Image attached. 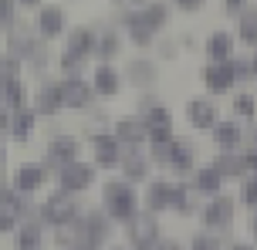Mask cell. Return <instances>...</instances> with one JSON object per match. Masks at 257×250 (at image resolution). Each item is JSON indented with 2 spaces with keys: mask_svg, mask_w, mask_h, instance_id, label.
Segmentation results:
<instances>
[{
  "mask_svg": "<svg viewBox=\"0 0 257 250\" xmlns=\"http://www.w3.org/2000/svg\"><path fill=\"white\" fill-rule=\"evenodd\" d=\"M102 210L115 220L118 226H125L136 213L142 210V196H139V186L122 179V176H112L102 183Z\"/></svg>",
  "mask_w": 257,
  "mask_h": 250,
  "instance_id": "6da1fadb",
  "label": "cell"
},
{
  "mask_svg": "<svg viewBox=\"0 0 257 250\" xmlns=\"http://www.w3.org/2000/svg\"><path fill=\"white\" fill-rule=\"evenodd\" d=\"M75 243L78 247H102L105 240H112L115 233V220L98 206V210H81L75 216Z\"/></svg>",
  "mask_w": 257,
  "mask_h": 250,
  "instance_id": "7a4b0ae2",
  "label": "cell"
},
{
  "mask_svg": "<svg viewBox=\"0 0 257 250\" xmlns=\"http://www.w3.org/2000/svg\"><path fill=\"white\" fill-rule=\"evenodd\" d=\"M54 186H61L64 193H75V196H81L85 189H91V186L98 183V166L91 162V159H68V162H61L58 169H54Z\"/></svg>",
  "mask_w": 257,
  "mask_h": 250,
  "instance_id": "3957f363",
  "label": "cell"
},
{
  "mask_svg": "<svg viewBox=\"0 0 257 250\" xmlns=\"http://www.w3.org/2000/svg\"><path fill=\"white\" fill-rule=\"evenodd\" d=\"M81 213V203H78L75 193H64L61 186L58 189H51L48 196L38 203V216H41V223L44 226H68V223H75V216Z\"/></svg>",
  "mask_w": 257,
  "mask_h": 250,
  "instance_id": "277c9868",
  "label": "cell"
},
{
  "mask_svg": "<svg viewBox=\"0 0 257 250\" xmlns=\"http://www.w3.org/2000/svg\"><path fill=\"white\" fill-rule=\"evenodd\" d=\"M200 213H203V226H206V230H213V233H220V237H227V230H230L233 220H237V199L227 196V193L206 196L203 206H200Z\"/></svg>",
  "mask_w": 257,
  "mask_h": 250,
  "instance_id": "5b68a950",
  "label": "cell"
},
{
  "mask_svg": "<svg viewBox=\"0 0 257 250\" xmlns=\"http://www.w3.org/2000/svg\"><path fill=\"white\" fill-rule=\"evenodd\" d=\"M85 145H88L91 162H95L98 169H115L118 159H122V142L115 139L112 129H91L88 135H85Z\"/></svg>",
  "mask_w": 257,
  "mask_h": 250,
  "instance_id": "8992f818",
  "label": "cell"
},
{
  "mask_svg": "<svg viewBox=\"0 0 257 250\" xmlns=\"http://www.w3.org/2000/svg\"><path fill=\"white\" fill-rule=\"evenodd\" d=\"M58 92H61V108H71V112H85V108H91L98 102L88 75H64V78H58Z\"/></svg>",
  "mask_w": 257,
  "mask_h": 250,
  "instance_id": "52a82bcc",
  "label": "cell"
},
{
  "mask_svg": "<svg viewBox=\"0 0 257 250\" xmlns=\"http://www.w3.org/2000/svg\"><path fill=\"white\" fill-rule=\"evenodd\" d=\"M163 237V226H159V213L139 210L132 220L125 223V240L128 247H156Z\"/></svg>",
  "mask_w": 257,
  "mask_h": 250,
  "instance_id": "ba28073f",
  "label": "cell"
},
{
  "mask_svg": "<svg viewBox=\"0 0 257 250\" xmlns=\"http://www.w3.org/2000/svg\"><path fill=\"white\" fill-rule=\"evenodd\" d=\"M85 152V139H78L71 132H51L48 139V156H44V166H48V176H54V169L68 162V159H78Z\"/></svg>",
  "mask_w": 257,
  "mask_h": 250,
  "instance_id": "9c48e42d",
  "label": "cell"
},
{
  "mask_svg": "<svg viewBox=\"0 0 257 250\" xmlns=\"http://www.w3.org/2000/svg\"><path fill=\"white\" fill-rule=\"evenodd\" d=\"M34 31L41 41H58L68 31V11L64 4H41L34 11Z\"/></svg>",
  "mask_w": 257,
  "mask_h": 250,
  "instance_id": "30bf717a",
  "label": "cell"
},
{
  "mask_svg": "<svg viewBox=\"0 0 257 250\" xmlns=\"http://www.w3.org/2000/svg\"><path fill=\"white\" fill-rule=\"evenodd\" d=\"M203 88H206V95H213V98H223V95L237 92V75H233L230 61H206Z\"/></svg>",
  "mask_w": 257,
  "mask_h": 250,
  "instance_id": "8fae6325",
  "label": "cell"
},
{
  "mask_svg": "<svg viewBox=\"0 0 257 250\" xmlns=\"http://www.w3.org/2000/svg\"><path fill=\"white\" fill-rule=\"evenodd\" d=\"M115 169H118L122 179L142 186L149 176H153V159H149V152H146V145H142V149H122V159H118Z\"/></svg>",
  "mask_w": 257,
  "mask_h": 250,
  "instance_id": "7c38bea8",
  "label": "cell"
},
{
  "mask_svg": "<svg viewBox=\"0 0 257 250\" xmlns=\"http://www.w3.org/2000/svg\"><path fill=\"white\" fill-rule=\"evenodd\" d=\"M220 119V105L213 95H203V98H190L186 102V125L193 132H210Z\"/></svg>",
  "mask_w": 257,
  "mask_h": 250,
  "instance_id": "4fadbf2b",
  "label": "cell"
},
{
  "mask_svg": "<svg viewBox=\"0 0 257 250\" xmlns=\"http://www.w3.org/2000/svg\"><path fill=\"white\" fill-rule=\"evenodd\" d=\"M91 88L98 98H115L122 88H125V78H122V71H118L115 61H98V65L91 68Z\"/></svg>",
  "mask_w": 257,
  "mask_h": 250,
  "instance_id": "5bb4252c",
  "label": "cell"
},
{
  "mask_svg": "<svg viewBox=\"0 0 257 250\" xmlns=\"http://www.w3.org/2000/svg\"><path fill=\"white\" fill-rule=\"evenodd\" d=\"M196 162H200V149H196V142L186 139V135H176L163 169H169L173 176H190V169L196 166Z\"/></svg>",
  "mask_w": 257,
  "mask_h": 250,
  "instance_id": "9a60e30c",
  "label": "cell"
},
{
  "mask_svg": "<svg viewBox=\"0 0 257 250\" xmlns=\"http://www.w3.org/2000/svg\"><path fill=\"white\" fill-rule=\"evenodd\" d=\"M31 105H34V112H38L41 119H54V115H61V92H58V78H51V75H41L38 81V92H34V98H31Z\"/></svg>",
  "mask_w": 257,
  "mask_h": 250,
  "instance_id": "2e32d148",
  "label": "cell"
},
{
  "mask_svg": "<svg viewBox=\"0 0 257 250\" xmlns=\"http://www.w3.org/2000/svg\"><path fill=\"white\" fill-rule=\"evenodd\" d=\"M48 179H51V176H48V166H44V162H21L11 176V186L17 193L34 196L41 186H48Z\"/></svg>",
  "mask_w": 257,
  "mask_h": 250,
  "instance_id": "e0dca14e",
  "label": "cell"
},
{
  "mask_svg": "<svg viewBox=\"0 0 257 250\" xmlns=\"http://www.w3.org/2000/svg\"><path fill=\"white\" fill-rule=\"evenodd\" d=\"M122 78L128 85H136V88H156V81H159V61L149 58V54H139V58H132L122 68Z\"/></svg>",
  "mask_w": 257,
  "mask_h": 250,
  "instance_id": "ac0fdd59",
  "label": "cell"
},
{
  "mask_svg": "<svg viewBox=\"0 0 257 250\" xmlns=\"http://www.w3.org/2000/svg\"><path fill=\"white\" fill-rule=\"evenodd\" d=\"M146 189H142V210L149 213H169V206H173V179H146Z\"/></svg>",
  "mask_w": 257,
  "mask_h": 250,
  "instance_id": "d6986e66",
  "label": "cell"
},
{
  "mask_svg": "<svg viewBox=\"0 0 257 250\" xmlns=\"http://www.w3.org/2000/svg\"><path fill=\"white\" fill-rule=\"evenodd\" d=\"M210 139L217 145V152H223V149H240V145L247 142V129H244L240 119H223V115H220L217 125L210 129Z\"/></svg>",
  "mask_w": 257,
  "mask_h": 250,
  "instance_id": "ffe728a7",
  "label": "cell"
},
{
  "mask_svg": "<svg viewBox=\"0 0 257 250\" xmlns=\"http://www.w3.org/2000/svg\"><path fill=\"white\" fill-rule=\"evenodd\" d=\"M186 183H190L193 189H196V193L206 199V196H217V193H223L227 179H223V176L213 169V162H203V166L196 162V166L190 169V176H186Z\"/></svg>",
  "mask_w": 257,
  "mask_h": 250,
  "instance_id": "44dd1931",
  "label": "cell"
},
{
  "mask_svg": "<svg viewBox=\"0 0 257 250\" xmlns=\"http://www.w3.org/2000/svg\"><path fill=\"white\" fill-rule=\"evenodd\" d=\"M112 132H115V139L122 142V149H142L146 139H149V132H146V122L132 112V115H122V119L112 122Z\"/></svg>",
  "mask_w": 257,
  "mask_h": 250,
  "instance_id": "7402d4cb",
  "label": "cell"
},
{
  "mask_svg": "<svg viewBox=\"0 0 257 250\" xmlns=\"http://www.w3.org/2000/svg\"><path fill=\"white\" fill-rule=\"evenodd\" d=\"M233 51H237V38H233V31L217 27V31H210V34H206V41H203L206 61H230Z\"/></svg>",
  "mask_w": 257,
  "mask_h": 250,
  "instance_id": "603a6c76",
  "label": "cell"
},
{
  "mask_svg": "<svg viewBox=\"0 0 257 250\" xmlns=\"http://www.w3.org/2000/svg\"><path fill=\"white\" fill-rule=\"evenodd\" d=\"M200 206H203V196H200L186 179H176V183H173V206H169V210L176 213V216H196Z\"/></svg>",
  "mask_w": 257,
  "mask_h": 250,
  "instance_id": "cb8c5ba5",
  "label": "cell"
},
{
  "mask_svg": "<svg viewBox=\"0 0 257 250\" xmlns=\"http://www.w3.org/2000/svg\"><path fill=\"white\" fill-rule=\"evenodd\" d=\"M125 48V34H122V27H102L98 31V41H95V58L98 61H118V54Z\"/></svg>",
  "mask_w": 257,
  "mask_h": 250,
  "instance_id": "d4e9b609",
  "label": "cell"
},
{
  "mask_svg": "<svg viewBox=\"0 0 257 250\" xmlns=\"http://www.w3.org/2000/svg\"><path fill=\"white\" fill-rule=\"evenodd\" d=\"M213 169L227 179V183H240L247 176V166H244V152L240 149H223V152H217V159H213Z\"/></svg>",
  "mask_w": 257,
  "mask_h": 250,
  "instance_id": "484cf974",
  "label": "cell"
},
{
  "mask_svg": "<svg viewBox=\"0 0 257 250\" xmlns=\"http://www.w3.org/2000/svg\"><path fill=\"white\" fill-rule=\"evenodd\" d=\"M136 14H139V21L153 34H163L169 24V14H173V7H169L166 0H149V4H142V7H136Z\"/></svg>",
  "mask_w": 257,
  "mask_h": 250,
  "instance_id": "4316f807",
  "label": "cell"
},
{
  "mask_svg": "<svg viewBox=\"0 0 257 250\" xmlns=\"http://www.w3.org/2000/svg\"><path fill=\"white\" fill-rule=\"evenodd\" d=\"M41 115L34 112V105H21V108H11V135L17 139V142H27L31 139V132L38 129Z\"/></svg>",
  "mask_w": 257,
  "mask_h": 250,
  "instance_id": "83f0119b",
  "label": "cell"
},
{
  "mask_svg": "<svg viewBox=\"0 0 257 250\" xmlns=\"http://www.w3.org/2000/svg\"><path fill=\"white\" fill-rule=\"evenodd\" d=\"M233 21H237V27H233L237 44H244V48H257V4H247Z\"/></svg>",
  "mask_w": 257,
  "mask_h": 250,
  "instance_id": "f1b7e54d",
  "label": "cell"
},
{
  "mask_svg": "<svg viewBox=\"0 0 257 250\" xmlns=\"http://www.w3.org/2000/svg\"><path fill=\"white\" fill-rule=\"evenodd\" d=\"M136 115L146 122V132H149V135H153V132H176L173 129V112H169L163 102L146 105V108H136Z\"/></svg>",
  "mask_w": 257,
  "mask_h": 250,
  "instance_id": "f546056e",
  "label": "cell"
},
{
  "mask_svg": "<svg viewBox=\"0 0 257 250\" xmlns=\"http://www.w3.org/2000/svg\"><path fill=\"white\" fill-rule=\"evenodd\" d=\"M95 41H98L95 27H68L64 31V48L85 54V58H95Z\"/></svg>",
  "mask_w": 257,
  "mask_h": 250,
  "instance_id": "4dcf8cb0",
  "label": "cell"
},
{
  "mask_svg": "<svg viewBox=\"0 0 257 250\" xmlns=\"http://www.w3.org/2000/svg\"><path fill=\"white\" fill-rule=\"evenodd\" d=\"M14 243L21 250H38L44 243V223H41V216L38 220H21L17 230H14Z\"/></svg>",
  "mask_w": 257,
  "mask_h": 250,
  "instance_id": "1f68e13d",
  "label": "cell"
},
{
  "mask_svg": "<svg viewBox=\"0 0 257 250\" xmlns=\"http://www.w3.org/2000/svg\"><path fill=\"white\" fill-rule=\"evenodd\" d=\"M0 105H7V108L31 105V95H27V85H24V78L0 81Z\"/></svg>",
  "mask_w": 257,
  "mask_h": 250,
  "instance_id": "d6a6232c",
  "label": "cell"
},
{
  "mask_svg": "<svg viewBox=\"0 0 257 250\" xmlns=\"http://www.w3.org/2000/svg\"><path fill=\"white\" fill-rule=\"evenodd\" d=\"M230 65H233V75H237V85H254V81H257V71H254V48H247V51H233Z\"/></svg>",
  "mask_w": 257,
  "mask_h": 250,
  "instance_id": "836d02e7",
  "label": "cell"
},
{
  "mask_svg": "<svg viewBox=\"0 0 257 250\" xmlns=\"http://www.w3.org/2000/svg\"><path fill=\"white\" fill-rule=\"evenodd\" d=\"M54 65H58V71H61V78H64V75H88L91 58H85V54L68 51V48H64V51L54 58Z\"/></svg>",
  "mask_w": 257,
  "mask_h": 250,
  "instance_id": "e575fe53",
  "label": "cell"
},
{
  "mask_svg": "<svg viewBox=\"0 0 257 250\" xmlns=\"http://www.w3.org/2000/svg\"><path fill=\"white\" fill-rule=\"evenodd\" d=\"M233 119H240V122L257 119V92H250V88L233 92Z\"/></svg>",
  "mask_w": 257,
  "mask_h": 250,
  "instance_id": "d590c367",
  "label": "cell"
},
{
  "mask_svg": "<svg viewBox=\"0 0 257 250\" xmlns=\"http://www.w3.org/2000/svg\"><path fill=\"white\" fill-rule=\"evenodd\" d=\"M11 78H24V61L17 54L4 51L0 54V81H11Z\"/></svg>",
  "mask_w": 257,
  "mask_h": 250,
  "instance_id": "8d00e7d4",
  "label": "cell"
},
{
  "mask_svg": "<svg viewBox=\"0 0 257 250\" xmlns=\"http://www.w3.org/2000/svg\"><path fill=\"white\" fill-rule=\"evenodd\" d=\"M190 247H203V250H220L223 247V237L220 233H213V230H203V233H193V240H190Z\"/></svg>",
  "mask_w": 257,
  "mask_h": 250,
  "instance_id": "74e56055",
  "label": "cell"
},
{
  "mask_svg": "<svg viewBox=\"0 0 257 250\" xmlns=\"http://www.w3.org/2000/svg\"><path fill=\"white\" fill-rule=\"evenodd\" d=\"M17 24V0H0V31L7 34Z\"/></svg>",
  "mask_w": 257,
  "mask_h": 250,
  "instance_id": "f35d334b",
  "label": "cell"
},
{
  "mask_svg": "<svg viewBox=\"0 0 257 250\" xmlns=\"http://www.w3.org/2000/svg\"><path fill=\"white\" fill-rule=\"evenodd\" d=\"M153 48L159 51V61H173V58L180 54V41L176 38H156Z\"/></svg>",
  "mask_w": 257,
  "mask_h": 250,
  "instance_id": "ab89813d",
  "label": "cell"
},
{
  "mask_svg": "<svg viewBox=\"0 0 257 250\" xmlns=\"http://www.w3.org/2000/svg\"><path fill=\"white\" fill-rule=\"evenodd\" d=\"M169 7L180 14H200L206 7V0H169Z\"/></svg>",
  "mask_w": 257,
  "mask_h": 250,
  "instance_id": "60d3db41",
  "label": "cell"
},
{
  "mask_svg": "<svg viewBox=\"0 0 257 250\" xmlns=\"http://www.w3.org/2000/svg\"><path fill=\"white\" fill-rule=\"evenodd\" d=\"M247 4H250V0H220V11L227 14V17H237V14L244 11Z\"/></svg>",
  "mask_w": 257,
  "mask_h": 250,
  "instance_id": "b9f144b4",
  "label": "cell"
},
{
  "mask_svg": "<svg viewBox=\"0 0 257 250\" xmlns=\"http://www.w3.org/2000/svg\"><path fill=\"white\" fill-rule=\"evenodd\" d=\"M250 216H247V230H250V237H254V247H257V206L254 210H247Z\"/></svg>",
  "mask_w": 257,
  "mask_h": 250,
  "instance_id": "7bdbcfd3",
  "label": "cell"
},
{
  "mask_svg": "<svg viewBox=\"0 0 257 250\" xmlns=\"http://www.w3.org/2000/svg\"><path fill=\"white\" fill-rule=\"evenodd\" d=\"M11 189V176H7V169L0 166V193H7Z\"/></svg>",
  "mask_w": 257,
  "mask_h": 250,
  "instance_id": "ee69618b",
  "label": "cell"
},
{
  "mask_svg": "<svg viewBox=\"0 0 257 250\" xmlns=\"http://www.w3.org/2000/svg\"><path fill=\"white\" fill-rule=\"evenodd\" d=\"M44 0H17V7H24V11H38Z\"/></svg>",
  "mask_w": 257,
  "mask_h": 250,
  "instance_id": "f6af8a7d",
  "label": "cell"
},
{
  "mask_svg": "<svg viewBox=\"0 0 257 250\" xmlns=\"http://www.w3.org/2000/svg\"><path fill=\"white\" fill-rule=\"evenodd\" d=\"M180 48H186V51H190V48H196V38H193V34H183V38H180Z\"/></svg>",
  "mask_w": 257,
  "mask_h": 250,
  "instance_id": "bcb514c9",
  "label": "cell"
},
{
  "mask_svg": "<svg viewBox=\"0 0 257 250\" xmlns=\"http://www.w3.org/2000/svg\"><path fill=\"white\" fill-rule=\"evenodd\" d=\"M125 7H142V4H149V0H122Z\"/></svg>",
  "mask_w": 257,
  "mask_h": 250,
  "instance_id": "7dc6e473",
  "label": "cell"
},
{
  "mask_svg": "<svg viewBox=\"0 0 257 250\" xmlns=\"http://www.w3.org/2000/svg\"><path fill=\"white\" fill-rule=\"evenodd\" d=\"M254 71H257V48H254Z\"/></svg>",
  "mask_w": 257,
  "mask_h": 250,
  "instance_id": "c3c4849f",
  "label": "cell"
},
{
  "mask_svg": "<svg viewBox=\"0 0 257 250\" xmlns=\"http://www.w3.org/2000/svg\"><path fill=\"white\" fill-rule=\"evenodd\" d=\"M254 145H257V132H254Z\"/></svg>",
  "mask_w": 257,
  "mask_h": 250,
  "instance_id": "681fc988",
  "label": "cell"
},
{
  "mask_svg": "<svg viewBox=\"0 0 257 250\" xmlns=\"http://www.w3.org/2000/svg\"><path fill=\"white\" fill-rule=\"evenodd\" d=\"M112 4H122V0H112Z\"/></svg>",
  "mask_w": 257,
  "mask_h": 250,
  "instance_id": "f907efd6",
  "label": "cell"
}]
</instances>
